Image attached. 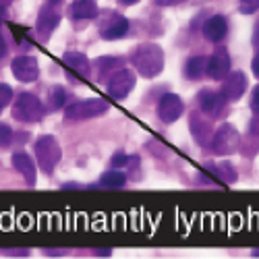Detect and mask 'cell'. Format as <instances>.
Returning <instances> with one entry per match:
<instances>
[{"mask_svg": "<svg viewBox=\"0 0 259 259\" xmlns=\"http://www.w3.org/2000/svg\"><path fill=\"white\" fill-rule=\"evenodd\" d=\"M209 145H211L215 156H230V154H234L236 149H239L241 135H239V131H236L232 124L222 122L218 126V131L211 135V143Z\"/></svg>", "mask_w": 259, "mask_h": 259, "instance_id": "cell-4", "label": "cell"}, {"mask_svg": "<svg viewBox=\"0 0 259 259\" xmlns=\"http://www.w3.org/2000/svg\"><path fill=\"white\" fill-rule=\"evenodd\" d=\"M126 156L124 154H114L112 156V168H122V166H126Z\"/></svg>", "mask_w": 259, "mask_h": 259, "instance_id": "cell-29", "label": "cell"}, {"mask_svg": "<svg viewBox=\"0 0 259 259\" xmlns=\"http://www.w3.org/2000/svg\"><path fill=\"white\" fill-rule=\"evenodd\" d=\"M13 137H15L13 128L9 124H0V147H9L13 143Z\"/></svg>", "mask_w": 259, "mask_h": 259, "instance_id": "cell-25", "label": "cell"}, {"mask_svg": "<svg viewBox=\"0 0 259 259\" xmlns=\"http://www.w3.org/2000/svg\"><path fill=\"white\" fill-rule=\"evenodd\" d=\"M118 3H120V5H126V7H128V5H135V3H139V0H118Z\"/></svg>", "mask_w": 259, "mask_h": 259, "instance_id": "cell-38", "label": "cell"}, {"mask_svg": "<svg viewBox=\"0 0 259 259\" xmlns=\"http://www.w3.org/2000/svg\"><path fill=\"white\" fill-rule=\"evenodd\" d=\"M58 21H60V13L56 11V5L48 3L44 9L39 11V17H37V23H35V31L41 39H48L50 33L58 27Z\"/></svg>", "mask_w": 259, "mask_h": 259, "instance_id": "cell-12", "label": "cell"}, {"mask_svg": "<svg viewBox=\"0 0 259 259\" xmlns=\"http://www.w3.org/2000/svg\"><path fill=\"white\" fill-rule=\"evenodd\" d=\"M197 100H199V108H201V110H203L207 116H215V118H218V116L224 112L226 100H224V96L218 94V92L203 90V92L197 96Z\"/></svg>", "mask_w": 259, "mask_h": 259, "instance_id": "cell-13", "label": "cell"}, {"mask_svg": "<svg viewBox=\"0 0 259 259\" xmlns=\"http://www.w3.org/2000/svg\"><path fill=\"white\" fill-rule=\"evenodd\" d=\"M253 46L259 50V21L255 23V29H253Z\"/></svg>", "mask_w": 259, "mask_h": 259, "instance_id": "cell-33", "label": "cell"}, {"mask_svg": "<svg viewBox=\"0 0 259 259\" xmlns=\"http://www.w3.org/2000/svg\"><path fill=\"white\" fill-rule=\"evenodd\" d=\"M7 54V44H5V37L0 35V58H3Z\"/></svg>", "mask_w": 259, "mask_h": 259, "instance_id": "cell-37", "label": "cell"}, {"mask_svg": "<svg viewBox=\"0 0 259 259\" xmlns=\"http://www.w3.org/2000/svg\"><path fill=\"white\" fill-rule=\"evenodd\" d=\"M108 108H110V104L104 98H88L77 104H71L67 110H64V116H67V120H88V118L106 114Z\"/></svg>", "mask_w": 259, "mask_h": 259, "instance_id": "cell-3", "label": "cell"}, {"mask_svg": "<svg viewBox=\"0 0 259 259\" xmlns=\"http://www.w3.org/2000/svg\"><path fill=\"white\" fill-rule=\"evenodd\" d=\"M94 255H98V257H100V255H102V257H110V255H112V249H96Z\"/></svg>", "mask_w": 259, "mask_h": 259, "instance_id": "cell-34", "label": "cell"}, {"mask_svg": "<svg viewBox=\"0 0 259 259\" xmlns=\"http://www.w3.org/2000/svg\"><path fill=\"white\" fill-rule=\"evenodd\" d=\"M44 114L41 104L33 94H21L13 106V118L21 122H37Z\"/></svg>", "mask_w": 259, "mask_h": 259, "instance_id": "cell-5", "label": "cell"}, {"mask_svg": "<svg viewBox=\"0 0 259 259\" xmlns=\"http://www.w3.org/2000/svg\"><path fill=\"white\" fill-rule=\"evenodd\" d=\"M187 0H156L158 7H177V5H183Z\"/></svg>", "mask_w": 259, "mask_h": 259, "instance_id": "cell-31", "label": "cell"}, {"mask_svg": "<svg viewBox=\"0 0 259 259\" xmlns=\"http://www.w3.org/2000/svg\"><path fill=\"white\" fill-rule=\"evenodd\" d=\"M191 133H193V137H195V141H197L199 145L211 143V135H213L211 126H209L205 120L197 118V114L191 116Z\"/></svg>", "mask_w": 259, "mask_h": 259, "instance_id": "cell-18", "label": "cell"}, {"mask_svg": "<svg viewBox=\"0 0 259 259\" xmlns=\"http://www.w3.org/2000/svg\"><path fill=\"white\" fill-rule=\"evenodd\" d=\"M135 83H137V77L131 69H120L110 77V81H108V96L114 98V100H124L133 92Z\"/></svg>", "mask_w": 259, "mask_h": 259, "instance_id": "cell-6", "label": "cell"}, {"mask_svg": "<svg viewBox=\"0 0 259 259\" xmlns=\"http://www.w3.org/2000/svg\"><path fill=\"white\" fill-rule=\"evenodd\" d=\"M205 168L213 172V177H218L220 181H224V183H228V185L236 181V172H234V168H232L228 162H222V164H207Z\"/></svg>", "mask_w": 259, "mask_h": 259, "instance_id": "cell-21", "label": "cell"}, {"mask_svg": "<svg viewBox=\"0 0 259 259\" xmlns=\"http://www.w3.org/2000/svg\"><path fill=\"white\" fill-rule=\"evenodd\" d=\"M13 166H15V170L19 172L21 177L25 179V183L29 185V187H33L35 185V181H37V175H35V166H33V160L25 154V152H15L13 154Z\"/></svg>", "mask_w": 259, "mask_h": 259, "instance_id": "cell-14", "label": "cell"}, {"mask_svg": "<svg viewBox=\"0 0 259 259\" xmlns=\"http://www.w3.org/2000/svg\"><path fill=\"white\" fill-rule=\"evenodd\" d=\"M247 92V77L241 71H230L224 77V85H222V96L226 102H236L241 100L243 94Z\"/></svg>", "mask_w": 259, "mask_h": 259, "instance_id": "cell-10", "label": "cell"}, {"mask_svg": "<svg viewBox=\"0 0 259 259\" xmlns=\"http://www.w3.org/2000/svg\"><path fill=\"white\" fill-rule=\"evenodd\" d=\"M135 71H139V75H143L145 79H154L164 71V52L158 44H139L131 56Z\"/></svg>", "mask_w": 259, "mask_h": 259, "instance_id": "cell-1", "label": "cell"}, {"mask_svg": "<svg viewBox=\"0 0 259 259\" xmlns=\"http://www.w3.org/2000/svg\"><path fill=\"white\" fill-rule=\"evenodd\" d=\"M239 3H241L239 9L243 15H253L259 11V0H239Z\"/></svg>", "mask_w": 259, "mask_h": 259, "instance_id": "cell-26", "label": "cell"}, {"mask_svg": "<svg viewBox=\"0 0 259 259\" xmlns=\"http://www.w3.org/2000/svg\"><path fill=\"white\" fill-rule=\"evenodd\" d=\"M253 257H259V249H253V253H251Z\"/></svg>", "mask_w": 259, "mask_h": 259, "instance_id": "cell-39", "label": "cell"}, {"mask_svg": "<svg viewBox=\"0 0 259 259\" xmlns=\"http://www.w3.org/2000/svg\"><path fill=\"white\" fill-rule=\"evenodd\" d=\"M128 31V21L118 13H104L100 19V35L104 39H118Z\"/></svg>", "mask_w": 259, "mask_h": 259, "instance_id": "cell-7", "label": "cell"}, {"mask_svg": "<svg viewBox=\"0 0 259 259\" xmlns=\"http://www.w3.org/2000/svg\"><path fill=\"white\" fill-rule=\"evenodd\" d=\"M251 71H253V75L259 79V54L253 58V62H251Z\"/></svg>", "mask_w": 259, "mask_h": 259, "instance_id": "cell-32", "label": "cell"}, {"mask_svg": "<svg viewBox=\"0 0 259 259\" xmlns=\"http://www.w3.org/2000/svg\"><path fill=\"white\" fill-rule=\"evenodd\" d=\"M62 62L67 64V67L75 75H79L81 79H85V81L90 79L92 64H90V60H88V56H85V54H81V52H67V54L62 56Z\"/></svg>", "mask_w": 259, "mask_h": 259, "instance_id": "cell-15", "label": "cell"}, {"mask_svg": "<svg viewBox=\"0 0 259 259\" xmlns=\"http://www.w3.org/2000/svg\"><path fill=\"white\" fill-rule=\"evenodd\" d=\"M67 102V94H64L62 88H52V92L48 94V104H50V110L56 112L62 108V104Z\"/></svg>", "mask_w": 259, "mask_h": 259, "instance_id": "cell-22", "label": "cell"}, {"mask_svg": "<svg viewBox=\"0 0 259 259\" xmlns=\"http://www.w3.org/2000/svg\"><path fill=\"white\" fill-rule=\"evenodd\" d=\"M205 64H207V58H203V56H191L185 62V77L191 79V81H197L203 75V71H205Z\"/></svg>", "mask_w": 259, "mask_h": 259, "instance_id": "cell-19", "label": "cell"}, {"mask_svg": "<svg viewBox=\"0 0 259 259\" xmlns=\"http://www.w3.org/2000/svg\"><path fill=\"white\" fill-rule=\"evenodd\" d=\"M11 71H13V77L21 83H31L39 75L37 60L33 56H17L11 62Z\"/></svg>", "mask_w": 259, "mask_h": 259, "instance_id": "cell-9", "label": "cell"}, {"mask_svg": "<svg viewBox=\"0 0 259 259\" xmlns=\"http://www.w3.org/2000/svg\"><path fill=\"white\" fill-rule=\"evenodd\" d=\"M5 21H7V9H5L3 5H0V27H3Z\"/></svg>", "mask_w": 259, "mask_h": 259, "instance_id": "cell-36", "label": "cell"}, {"mask_svg": "<svg viewBox=\"0 0 259 259\" xmlns=\"http://www.w3.org/2000/svg\"><path fill=\"white\" fill-rule=\"evenodd\" d=\"M96 64L100 69V77H104L106 73L116 71V67H120V64H122V58H106V56H102V58L96 60Z\"/></svg>", "mask_w": 259, "mask_h": 259, "instance_id": "cell-23", "label": "cell"}, {"mask_svg": "<svg viewBox=\"0 0 259 259\" xmlns=\"http://www.w3.org/2000/svg\"><path fill=\"white\" fill-rule=\"evenodd\" d=\"M11 100H13V90L7 83H0V112L11 104Z\"/></svg>", "mask_w": 259, "mask_h": 259, "instance_id": "cell-24", "label": "cell"}, {"mask_svg": "<svg viewBox=\"0 0 259 259\" xmlns=\"http://www.w3.org/2000/svg\"><path fill=\"white\" fill-rule=\"evenodd\" d=\"M249 133L255 135V137H259V114H255V116L251 118V122H249Z\"/></svg>", "mask_w": 259, "mask_h": 259, "instance_id": "cell-30", "label": "cell"}, {"mask_svg": "<svg viewBox=\"0 0 259 259\" xmlns=\"http://www.w3.org/2000/svg\"><path fill=\"white\" fill-rule=\"evenodd\" d=\"M185 112V102L177 96V94H166L160 98V104H158V116L162 122H175L183 116Z\"/></svg>", "mask_w": 259, "mask_h": 259, "instance_id": "cell-8", "label": "cell"}, {"mask_svg": "<svg viewBox=\"0 0 259 259\" xmlns=\"http://www.w3.org/2000/svg\"><path fill=\"white\" fill-rule=\"evenodd\" d=\"M0 253H3V255H9V257H27L29 255V251L27 249H3V251H0Z\"/></svg>", "mask_w": 259, "mask_h": 259, "instance_id": "cell-28", "label": "cell"}, {"mask_svg": "<svg viewBox=\"0 0 259 259\" xmlns=\"http://www.w3.org/2000/svg\"><path fill=\"white\" fill-rule=\"evenodd\" d=\"M205 71L211 79L220 81L224 79L228 73H230V54L226 48H215L213 54L207 58V64H205Z\"/></svg>", "mask_w": 259, "mask_h": 259, "instance_id": "cell-11", "label": "cell"}, {"mask_svg": "<svg viewBox=\"0 0 259 259\" xmlns=\"http://www.w3.org/2000/svg\"><path fill=\"white\" fill-rule=\"evenodd\" d=\"M249 106H251V110H253L255 114H259V85L251 92V102H249Z\"/></svg>", "mask_w": 259, "mask_h": 259, "instance_id": "cell-27", "label": "cell"}, {"mask_svg": "<svg viewBox=\"0 0 259 259\" xmlns=\"http://www.w3.org/2000/svg\"><path fill=\"white\" fill-rule=\"evenodd\" d=\"M228 33V23H226V17L222 15H213L205 21V25H203V35L205 39L209 41H220L224 39Z\"/></svg>", "mask_w": 259, "mask_h": 259, "instance_id": "cell-16", "label": "cell"}, {"mask_svg": "<svg viewBox=\"0 0 259 259\" xmlns=\"http://www.w3.org/2000/svg\"><path fill=\"white\" fill-rule=\"evenodd\" d=\"M126 183V177L120 172V168H114V170H108L102 175L100 179V187L102 189H122Z\"/></svg>", "mask_w": 259, "mask_h": 259, "instance_id": "cell-20", "label": "cell"}, {"mask_svg": "<svg viewBox=\"0 0 259 259\" xmlns=\"http://www.w3.org/2000/svg\"><path fill=\"white\" fill-rule=\"evenodd\" d=\"M35 158H37L39 168L44 170L46 175H52L56 164L62 158V149H60L58 141L52 135H41L35 141Z\"/></svg>", "mask_w": 259, "mask_h": 259, "instance_id": "cell-2", "label": "cell"}, {"mask_svg": "<svg viewBox=\"0 0 259 259\" xmlns=\"http://www.w3.org/2000/svg\"><path fill=\"white\" fill-rule=\"evenodd\" d=\"M100 15V9H98V3L96 0H75L71 5V17L73 19H96Z\"/></svg>", "mask_w": 259, "mask_h": 259, "instance_id": "cell-17", "label": "cell"}, {"mask_svg": "<svg viewBox=\"0 0 259 259\" xmlns=\"http://www.w3.org/2000/svg\"><path fill=\"white\" fill-rule=\"evenodd\" d=\"M44 253H46V255H54V257H58V255H64L67 251H62V249H52V251H50V249H46Z\"/></svg>", "mask_w": 259, "mask_h": 259, "instance_id": "cell-35", "label": "cell"}]
</instances>
